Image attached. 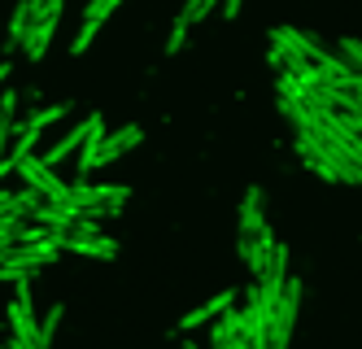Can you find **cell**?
Masks as SVG:
<instances>
[{"mask_svg": "<svg viewBox=\"0 0 362 349\" xmlns=\"http://www.w3.org/2000/svg\"><path fill=\"white\" fill-rule=\"evenodd\" d=\"M62 253H83V258H114L118 245L105 231H92V236H70L62 231Z\"/></svg>", "mask_w": 362, "mask_h": 349, "instance_id": "cell-12", "label": "cell"}, {"mask_svg": "<svg viewBox=\"0 0 362 349\" xmlns=\"http://www.w3.org/2000/svg\"><path fill=\"white\" fill-rule=\"evenodd\" d=\"M297 314H301V280H284L279 297L267 314V349H288L293 345V328H297Z\"/></svg>", "mask_w": 362, "mask_h": 349, "instance_id": "cell-3", "label": "cell"}, {"mask_svg": "<svg viewBox=\"0 0 362 349\" xmlns=\"http://www.w3.org/2000/svg\"><path fill=\"white\" fill-rule=\"evenodd\" d=\"M184 349H201V345H192V341H188V345H184Z\"/></svg>", "mask_w": 362, "mask_h": 349, "instance_id": "cell-21", "label": "cell"}, {"mask_svg": "<svg viewBox=\"0 0 362 349\" xmlns=\"http://www.w3.org/2000/svg\"><path fill=\"white\" fill-rule=\"evenodd\" d=\"M66 114H70V105H48V110H31L18 127H22V131H35V136H40V131H48L53 122H62Z\"/></svg>", "mask_w": 362, "mask_h": 349, "instance_id": "cell-14", "label": "cell"}, {"mask_svg": "<svg viewBox=\"0 0 362 349\" xmlns=\"http://www.w3.org/2000/svg\"><path fill=\"white\" fill-rule=\"evenodd\" d=\"M13 175H22V183H27L31 193H40L44 201H66V188H70V183H66L53 166H44L35 153H31V157H22V162L13 166Z\"/></svg>", "mask_w": 362, "mask_h": 349, "instance_id": "cell-6", "label": "cell"}, {"mask_svg": "<svg viewBox=\"0 0 362 349\" xmlns=\"http://www.w3.org/2000/svg\"><path fill=\"white\" fill-rule=\"evenodd\" d=\"M236 297H240V292L236 288H223L218 292V297H210V302H201L192 314H184V319H179V332H192V328H205V324H214V319L227 310V306H236Z\"/></svg>", "mask_w": 362, "mask_h": 349, "instance_id": "cell-11", "label": "cell"}, {"mask_svg": "<svg viewBox=\"0 0 362 349\" xmlns=\"http://www.w3.org/2000/svg\"><path fill=\"white\" fill-rule=\"evenodd\" d=\"M31 22H35V13H31V0H22V5L13 9V18H9V31H5V52L22 48V40H27V31H31Z\"/></svg>", "mask_w": 362, "mask_h": 349, "instance_id": "cell-13", "label": "cell"}, {"mask_svg": "<svg viewBox=\"0 0 362 349\" xmlns=\"http://www.w3.org/2000/svg\"><path fill=\"white\" fill-rule=\"evenodd\" d=\"M297 153L305 157V166L310 171H319L323 179H341V183H358L362 175V162H358V153L345 149V144H336L327 131H297Z\"/></svg>", "mask_w": 362, "mask_h": 349, "instance_id": "cell-1", "label": "cell"}, {"mask_svg": "<svg viewBox=\"0 0 362 349\" xmlns=\"http://www.w3.org/2000/svg\"><path fill=\"white\" fill-rule=\"evenodd\" d=\"M96 127H105V118H100V114H88L83 122H74L70 131H62V136H57V144H53V149H48V153L40 157V162L57 171V166L66 162V157H70V153H79V144H83V140L92 136V131H96Z\"/></svg>", "mask_w": 362, "mask_h": 349, "instance_id": "cell-7", "label": "cell"}, {"mask_svg": "<svg viewBox=\"0 0 362 349\" xmlns=\"http://www.w3.org/2000/svg\"><path fill=\"white\" fill-rule=\"evenodd\" d=\"M0 349H27V345H22V341H13V336H9L5 345H0Z\"/></svg>", "mask_w": 362, "mask_h": 349, "instance_id": "cell-20", "label": "cell"}, {"mask_svg": "<svg viewBox=\"0 0 362 349\" xmlns=\"http://www.w3.org/2000/svg\"><path fill=\"white\" fill-rule=\"evenodd\" d=\"M122 5V0H92L88 5V13H83V26H79V35H74V44H70V52L74 57H83V52L92 48V40H96V31H100V22H105L114 9Z\"/></svg>", "mask_w": 362, "mask_h": 349, "instance_id": "cell-9", "label": "cell"}, {"mask_svg": "<svg viewBox=\"0 0 362 349\" xmlns=\"http://www.w3.org/2000/svg\"><path fill=\"white\" fill-rule=\"evenodd\" d=\"M62 314H66L62 302H57V306H48L44 324H40V349H53V336H57V328H62Z\"/></svg>", "mask_w": 362, "mask_h": 349, "instance_id": "cell-16", "label": "cell"}, {"mask_svg": "<svg viewBox=\"0 0 362 349\" xmlns=\"http://www.w3.org/2000/svg\"><path fill=\"white\" fill-rule=\"evenodd\" d=\"M9 314V332L27 349H40V319H35V288L31 280H13V302L5 306Z\"/></svg>", "mask_w": 362, "mask_h": 349, "instance_id": "cell-4", "label": "cell"}, {"mask_svg": "<svg viewBox=\"0 0 362 349\" xmlns=\"http://www.w3.org/2000/svg\"><path fill=\"white\" fill-rule=\"evenodd\" d=\"M188 31H192V26L184 22V13H179V18H175V26H170V40H166V52H179V48H184V44H188Z\"/></svg>", "mask_w": 362, "mask_h": 349, "instance_id": "cell-18", "label": "cell"}, {"mask_svg": "<svg viewBox=\"0 0 362 349\" xmlns=\"http://www.w3.org/2000/svg\"><path fill=\"white\" fill-rule=\"evenodd\" d=\"M336 57H341L349 70H358V62H362V48H358V40H354V35H345L341 44H336Z\"/></svg>", "mask_w": 362, "mask_h": 349, "instance_id": "cell-17", "label": "cell"}, {"mask_svg": "<svg viewBox=\"0 0 362 349\" xmlns=\"http://www.w3.org/2000/svg\"><path fill=\"white\" fill-rule=\"evenodd\" d=\"M271 223H267V193L262 188H249L245 201H240V227H236V245H240V258L257 245V236H262Z\"/></svg>", "mask_w": 362, "mask_h": 349, "instance_id": "cell-5", "label": "cell"}, {"mask_svg": "<svg viewBox=\"0 0 362 349\" xmlns=\"http://www.w3.org/2000/svg\"><path fill=\"white\" fill-rule=\"evenodd\" d=\"M218 5H223V18H236V13H240V5H245V0H218Z\"/></svg>", "mask_w": 362, "mask_h": 349, "instance_id": "cell-19", "label": "cell"}, {"mask_svg": "<svg viewBox=\"0 0 362 349\" xmlns=\"http://www.w3.org/2000/svg\"><path fill=\"white\" fill-rule=\"evenodd\" d=\"M132 201V188L127 183H92V179H74L66 188V205L79 210V219L105 223L114 214H122V205Z\"/></svg>", "mask_w": 362, "mask_h": 349, "instance_id": "cell-2", "label": "cell"}, {"mask_svg": "<svg viewBox=\"0 0 362 349\" xmlns=\"http://www.w3.org/2000/svg\"><path fill=\"white\" fill-rule=\"evenodd\" d=\"M100 136H105V127H96L92 136L79 144V166H74V175H79V179H88L96 171V162H100Z\"/></svg>", "mask_w": 362, "mask_h": 349, "instance_id": "cell-15", "label": "cell"}, {"mask_svg": "<svg viewBox=\"0 0 362 349\" xmlns=\"http://www.w3.org/2000/svg\"><path fill=\"white\" fill-rule=\"evenodd\" d=\"M140 140H144V127H136V122H127V127L110 131V136H100V162H96V171L110 166V162H118L122 153H132Z\"/></svg>", "mask_w": 362, "mask_h": 349, "instance_id": "cell-10", "label": "cell"}, {"mask_svg": "<svg viewBox=\"0 0 362 349\" xmlns=\"http://www.w3.org/2000/svg\"><path fill=\"white\" fill-rule=\"evenodd\" d=\"M57 26H62V9H48L44 18H35V22H31L27 40H22V52H27V62H31V66H40V62H44V52H48V44H53Z\"/></svg>", "mask_w": 362, "mask_h": 349, "instance_id": "cell-8", "label": "cell"}]
</instances>
